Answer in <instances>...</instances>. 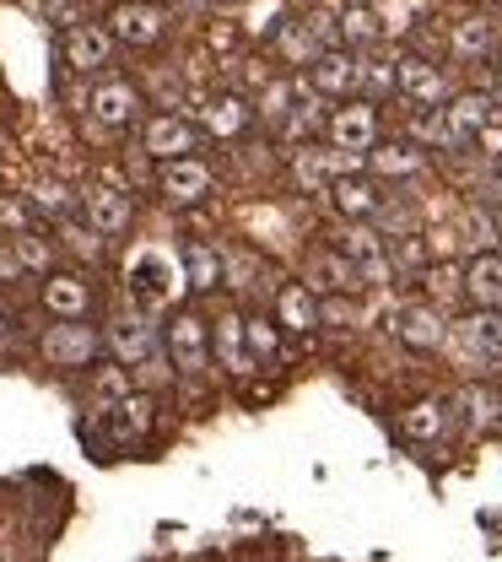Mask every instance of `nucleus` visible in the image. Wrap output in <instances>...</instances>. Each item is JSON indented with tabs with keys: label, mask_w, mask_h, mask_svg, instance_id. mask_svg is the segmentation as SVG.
Masks as SVG:
<instances>
[{
	"label": "nucleus",
	"mask_w": 502,
	"mask_h": 562,
	"mask_svg": "<svg viewBox=\"0 0 502 562\" xmlns=\"http://www.w3.org/2000/svg\"><path fill=\"white\" fill-rule=\"evenodd\" d=\"M395 336L411 351H437L448 341V319H443V308H432V303H411V308L395 314Z\"/></svg>",
	"instance_id": "14"
},
{
	"label": "nucleus",
	"mask_w": 502,
	"mask_h": 562,
	"mask_svg": "<svg viewBox=\"0 0 502 562\" xmlns=\"http://www.w3.org/2000/svg\"><path fill=\"white\" fill-rule=\"evenodd\" d=\"M297 98H303L297 81H265V92L254 98V120H260V125H287V114L297 109Z\"/></svg>",
	"instance_id": "29"
},
{
	"label": "nucleus",
	"mask_w": 502,
	"mask_h": 562,
	"mask_svg": "<svg viewBox=\"0 0 502 562\" xmlns=\"http://www.w3.org/2000/svg\"><path fill=\"white\" fill-rule=\"evenodd\" d=\"M335 33H341V27H330L324 16H287L282 33H276V55H282L287 66H313L324 49H335V44H330Z\"/></svg>",
	"instance_id": "4"
},
{
	"label": "nucleus",
	"mask_w": 502,
	"mask_h": 562,
	"mask_svg": "<svg viewBox=\"0 0 502 562\" xmlns=\"http://www.w3.org/2000/svg\"><path fill=\"white\" fill-rule=\"evenodd\" d=\"M114 412V438L125 443V438H146V427H151V401L146 395H125L119 406H109Z\"/></svg>",
	"instance_id": "33"
},
{
	"label": "nucleus",
	"mask_w": 502,
	"mask_h": 562,
	"mask_svg": "<svg viewBox=\"0 0 502 562\" xmlns=\"http://www.w3.org/2000/svg\"><path fill=\"white\" fill-rule=\"evenodd\" d=\"M125 281H130V297H136L141 308H168V303L190 286L184 260H173V255H162V249H130Z\"/></svg>",
	"instance_id": "1"
},
{
	"label": "nucleus",
	"mask_w": 502,
	"mask_h": 562,
	"mask_svg": "<svg viewBox=\"0 0 502 562\" xmlns=\"http://www.w3.org/2000/svg\"><path fill=\"white\" fill-rule=\"evenodd\" d=\"M367 168L378 179H411V173H422V151L411 140H384V146L367 151Z\"/></svg>",
	"instance_id": "27"
},
{
	"label": "nucleus",
	"mask_w": 502,
	"mask_h": 562,
	"mask_svg": "<svg viewBox=\"0 0 502 562\" xmlns=\"http://www.w3.org/2000/svg\"><path fill=\"white\" fill-rule=\"evenodd\" d=\"M465 297L476 308H502V255L481 249L470 266H465Z\"/></svg>",
	"instance_id": "25"
},
{
	"label": "nucleus",
	"mask_w": 502,
	"mask_h": 562,
	"mask_svg": "<svg viewBox=\"0 0 502 562\" xmlns=\"http://www.w3.org/2000/svg\"><path fill=\"white\" fill-rule=\"evenodd\" d=\"M308 87L319 98H352L362 87V60L352 49H324L313 66H308Z\"/></svg>",
	"instance_id": "13"
},
{
	"label": "nucleus",
	"mask_w": 502,
	"mask_h": 562,
	"mask_svg": "<svg viewBox=\"0 0 502 562\" xmlns=\"http://www.w3.org/2000/svg\"><path fill=\"white\" fill-rule=\"evenodd\" d=\"M11 249H16L22 271H49V266H55V244H49L44 233H16Z\"/></svg>",
	"instance_id": "37"
},
{
	"label": "nucleus",
	"mask_w": 502,
	"mask_h": 562,
	"mask_svg": "<svg viewBox=\"0 0 502 562\" xmlns=\"http://www.w3.org/2000/svg\"><path fill=\"white\" fill-rule=\"evenodd\" d=\"M448 341L465 351L476 368L481 362H502V314L498 308H470L465 319L448 325Z\"/></svg>",
	"instance_id": "3"
},
{
	"label": "nucleus",
	"mask_w": 502,
	"mask_h": 562,
	"mask_svg": "<svg viewBox=\"0 0 502 562\" xmlns=\"http://www.w3.org/2000/svg\"><path fill=\"white\" fill-rule=\"evenodd\" d=\"M33 206L44 211V216H60V222H66V216L76 211V195L60 184V179H49V184H38V190H33Z\"/></svg>",
	"instance_id": "38"
},
{
	"label": "nucleus",
	"mask_w": 502,
	"mask_h": 562,
	"mask_svg": "<svg viewBox=\"0 0 502 562\" xmlns=\"http://www.w3.org/2000/svg\"><path fill=\"white\" fill-rule=\"evenodd\" d=\"M249 351H254V362H271L282 351V336L271 319H249Z\"/></svg>",
	"instance_id": "39"
},
{
	"label": "nucleus",
	"mask_w": 502,
	"mask_h": 562,
	"mask_svg": "<svg viewBox=\"0 0 502 562\" xmlns=\"http://www.w3.org/2000/svg\"><path fill=\"white\" fill-rule=\"evenodd\" d=\"M319 125H330V120L319 114V98H313V87H308V92L297 98V109H292V114H287V125H282V136H287V140H303V136H313Z\"/></svg>",
	"instance_id": "36"
},
{
	"label": "nucleus",
	"mask_w": 502,
	"mask_h": 562,
	"mask_svg": "<svg viewBox=\"0 0 502 562\" xmlns=\"http://www.w3.org/2000/svg\"><path fill=\"white\" fill-rule=\"evenodd\" d=\"M400 92L417 103V109H437L443 98H448V81H443V70L432 66V60H400Z\"/></svg>",
	"instance_id": "24"
},
{
	"label": "nucleus",
	"mask_w": 502,
	"mask_h": 562,
	"mask_svg": "<svg viewBox=\"0 0 502 562\" xmlns=\"http://www.w3.org/2000/svg\"><path fill=\"white\" fill-rule=\"evenodd\" d=\"M335 249H341V255H346V260L357 266L367 286H378V281L395 277V260H389L384 238H378V233H373L367 222H346V227H341V238H335Z\"/></svg>",
	"instance_id": "5"
},
{
	"label": "nucleus",
	"mask_w": 502,
	"mask_h": 562,
	"mask_svg": "<svg viewBox=\"0 0 502 562\" xmlns=\"http://www.w3.org/2000/svg\"><path fill=\"white\" fill-rule=\"evenodd\" d=\"M411 136L427 140V146H443V151H465L459 136H454V125H448V114L443 109H417V120H411Z\"/></svg>",
	"instance_id": "32"
},
{
	"label": "nucleus",
	"mask_w": 502,
	"mask_h": 562,
	"mask_svg": "<svg viewBox=\"0 0 502 562\" xmlns=\"http://www.w3.org/2000/svg\"><path fill=\"white\" fill-rule=\"evenodd\" d=\"M324 136H330V146H341V151H352V157H367V151L378 146V109H373L367 98L341 103V109L330 114Z\"/></svg>",
	"instance_id": "6"
},
{
	"label": "nucleus",
	"mask_w": 502,
	"mask_h": 562,
	"mask_svg": "<svg viewBox=\"0 0 502 562\" xmlns=\"http://www.w3.org/2000/svg\"><path fill=\"white\" fill-rule=\"evenodd\" d=\"M38 351H44L49 368H92L98 330H87L81 319H60V325H49V330L38 336Z\"/></svg>",
	"instance_id": "7"
},
{
	"label": "nucleus",
	"mask_w": 502,
	"mask_h": 562,
	"mask_svg": "<svg viewBox=\"0 0 502 562\" xmlns=\"http://www.w3.org/2000/svg\"><path fill=\"white\" fill-rule=\"evenodd\" d=\"M81 211H87V227H98L103 238H119V233H130V222H136V201H130L125 190H87V195H81Z\"/></svg>",
	"instance_id": "15"
},
{
	"label": "nucleus",
	"mask_w": 502,
	"mask_h": 562,
	"mask_svg": "<svg viewBox=\"0 0 502 562\" xmlns=\"http://www.w3.org/2000/svg\"><path fill=\"white\" fill-rule=\"evenodd\" d=\"M389 260H395V271H422V266H427V249H422L417 233H406V238H395Z\"/></svg>",
	"instance_id": "41"
},
{
	"label": "nucleus",
	"mask_w": 502,
	"mask_h": 562,
	"mask_svg": "<svg viewBox=\"0 0 502 562\" xmlns=\"http://www.w3.org/2000/svg\"><path fill=\"white\" fill-rule=\"evenodd\" d=\"M459 412H465V422L481 432V427H492V422L502 417V395H498V390H481V384H476V390H465V395H459Z\"/></svg>",
	"instance_id": "35"
},
{
	"label": "nucleus",
	"mask_w": 502,
	"mask_h": 562,
	"mask_svg": "<svg viewBox=\"0 0 502 562\" xmlns=\"http://www.w3.org/2000/svg\"><path fill=\"white\" fill-rule=\"evenodd\" d=\"M212 347H216V362H221L232 379H243V373L254 368V351H249V319H238V314H221V319H216Z\"/></svg>",
	"instance_id": "22"
},
{
	"label": "nucleus",
	"mask_w": 502,
	"mask_h": 562,
	"mask_svg": "<svg viewBox=\"0 0 502 562\" xmlns=\"http://www.w3.org/2000/svg\"><path fill=\"white\" fill-rule=\"evenodd\" d=\"M276 325H282V330H297V336H308L313 325H324L319 292H313L308 281H287V286L276 292Z\"/></svg>",
	"instance_id": "18"
},
{
	"label": "nucleus",
	"mask_w": 502,
	"mask_h": 562,
	"mask_svg": "<svg viewBox=\"0 0 502 562\" xmlns=\"http://www.w3.org/2000/svg\"><path fill=\"white\" fill-rule=\"evenodd\" d=\"M157 190H162L168 206H201L212 195V168L201 157H173V162H162Z\"/></svg>",
	"instance_id": "11"
},
{
	"label": "nucleus",
	"mask_w": 502,
	"mask_h": 562,
	"mask_svg": "<svg viewBox=\"0 0 502 562\" xmlns=\"http://www.w3.org/2000/svg\"><path fill=\"white\" fill-rule=\"evenodd\" d=\"M5 325H11V319H5V308H0V336H5Z\"/></svg>",
	"instance_id": "44"
},
{
	"label": "nucleus",
	"mask_w": 502,
	"mask_h": 562,
	"mask_svg": "<svg viewBox=\"0 0 502 562\" xmlns=\"http://www.w3.org/2000/svg\"><path fill=\"white\" fill-rule=\"evenodd\" d=\"M303 281H308L319 297H330V292H357V286H367V281H362V271L352 266V260H346V255H341V249H313V255H308V277H303Z\"/></svg>",
	"instance_id": "16"
},
{
	"label": "nucleus",
	"mask_w": 502,
	"mask_h": 562,
	"mask_svg": "<svg viewBox=\"0 0 502 562\" xmlns=\"http://www.w3.org/2000/svg\"><path fill=\"white\" fill-rule=\"evenodd\" d=\"M141 146H146V157H157V162L195 157L201 131H195L190 120H179V114H151V120H146V131H141Z\"/></svg>",
	"instance_id": "12"
},
{
	"label": "nucleus",
	"mask_w": 502,
	"mask_h": 562,
	"mask_svg": "<svg viewBox=\"0 0 502 562\" xmlns=\"http://www.w3.org/2000/svg\"><path fill=\"white\" fill-rule=\"evenodd\" d=\"M109 33L125 44V49H151L162 33H168V11L157 0H119L109 11Z\"/></svg>",
	"instance_id": "2"
},
{
	"label": "nucleus",
	"mask_w": 502,
	"mask_h": 562,
	"mask_svg": "<svg viewBox=\"0 0 502 562\" xmlns=\"http://www.w3.org/2000/svg\"><path fill=\"white\" fill-rule=\"evenodd\" d=\"M0 277H22V260H16V249H11V255H0Z\"/></svg>",
	"instance_id": "43"
},
{
	"label": "nucleus",
	"mask_w": 502,
	"mask_h": 562,
	"mask_svg": "<svg viewBox=\"0 0 502 562\" xmlns=\"http://www.w3.org/2000/svg\"><path fill=\"white\" fill-rule=\"evenodd\" d=\"M443 114H448V125H454L459 146H470V140L498 120V98H487V92H459V98H448Z\"/></svg>",
	"instance_id": "21"
},
{
	"label": "nucleus",
	"mask_w": 502,
	"mask_h": 562,
	"mask_svg": "<svg viewBox=\"0 0 502 562\" xmlns=\"http://www.w3.org/2000/svg\"><path fill=\"white\" fill-rule=\"evenodd\" d=\"M109 351L125 362V368H141L157 357V330L146 325L141 314H119L114 325H109Z\"/></svg>",
	"instance_id": "17"
},
{
	"label": "nucleus",
	"mask_w": 502,
	"mask_h": 562,
	"mask_svg": "<svg viewBox=\"0 0 502 562\" xmlns=\"http://www.w3.org/2000/svg\"><path fill=\"white\" fill-rule=\"evenodd\" d=\"M168 362H173V373H190V379H201V373L212 368V336H206V319L179 314V319L168 325Z\"/></svg>",
	"instance_id": "8"
},
{
	"label": "nucleus",
	"mask_w": 502,
	"mask_h": 562,
	"mask_svg": "<svg viewBox=\"0 0 502 562\" xmlns=\"http://www.w3.org/2000/svg\"><path fill=\"white\" fill-rule=\"evenodd\" d=\"M335 27H341V38H346V44H378V38H384L378 11H373V5H362V0H352V5L341 11V22H335Z\"/></svg>",
	"instance_id": "30"
},
{
	"label": "nucleus",
	"mask_w": 502,
	"mask_h": 562,
	"mask_svg": "<svg viewBox=\"0 0 502 562\" xmlns=\"http://www.w3.org/2000/svg\"><path fill=\"white\" fill-rule=\"evenodd\" d=\"M87 109H92V120H98V125L125 131V125H136V120H141V87H136V81H125V76H103V81L92 87Z\"/></svg>",
	"instance_id": "10"
},
{
	"label": "nucleus",
	"mask_w": 502,
	"mask_h": 562,
	"mask_svg": "<svg viewBox=\"0 0 502 562\" xmlns=\"http://www.w3.org/2000/svg\"><path fill=\"white\" fill-rule=\"evenodd\" d=\"M498 92H502V60H498Z\"/></svg>",
	"instance_id": "45"
},
{
	"label": "nucleus",
	"mask_w": 502,
	"mask_h": 562,
	"mask_svg": "<svg viewBox=\"0 0 502 562\" xmlns=\"http://www.w3.org/2000/svg\"><path fill=\"white\" fill-rule=\"evenodd\" d=\"M400 427L417 438V443H427V438H443V427H448V406L443 401H417L406 417H400Z\"/></svg>",
	"instance_id": "31"
},
{
	"label": "nucleus",
	"mask_w": 502,
	"mask_h": 562,
	"mask_svg": "<svg viewBox=\"0 0 502 562\" xmlns=\"http://www.w3.org/2000/svg\"><path fill=\"white\" fill-rule=\"evenodd\" d=\"M179 260H184V277H190V292H216V286H221V271H227L221 249H212V244H201V238H190V244L179 249Z\"/></svg>",
	"instance_id": "26"
},
{
	"label": "nucleus",
	"mask_w": 502,
	"mask_h": 562,
	"mask_svg": "<svg viewBox=\"0 0 502 562\" xmlns=\"http://www.w3.org/2000/svg\"><path fill=\"white\" fill-rule=\"evenodd\" d=\"M362 87H367L373 98H384V92H400V60H395V66H384V60L362 66Z\"/></svg>",
	"instance_id": "40"
},
{
	"label": "nucleus",
	"mask_w": 502,
	"mask_h": 562,
	"mask_svg": "<svg viewBox=\"0 0 502 562\" xmlns=\"http://www.w3.org/2000/svg\"><path fill=\"white\" fill-rule=\"evenodd\" d=\"M60 49H66V66L81 70V76H92V70H103L109 60H114L119 38L109 33V22H71Z\"/></svg>",
	"instance_id": "9"
},
{
	"label": "nucleus",
	"mask_w": 502,
	"mask_h": 562,
	"mask_svg": "<svg viewBox=\"0 0 502 562\" xmlns=\"http://www.w3.org/2000/svg\"><path fill=\"white\" fill-rule=\"evenodd\" d=\"M130 384H136V368H125L119 357L92 373V390H98V401H109V406H119V401L130 395Z\"/></svg>",
	"instance_id": "34"
},
{
	"label": "nucleus",
	"mask_w": 502,
	"mask_h": 562,
	"mask_svg": "<svg viewBox=\"0 0 502 562\" xmlns=\"http://www.w3.org/2000/svg\"><path fill=\"white\" fill-rule=\"evenodd\" d=\"M427 281H432V292H437V297L465 292V277H459V271H448V266H443V271H427Z\"/></svg>",
	"instance_id": "42"
},
{
	"label": "nucleus",
	"mask_w": 502,
	"mask_h": 562,
	"mask_svg": "<svg viewBox=\"0 0 502 562\" xmlns=\"http://www.w3.org/2000/svg\"><path fill=\"white\" fill-rule=\"evenodd\" d=\"M448 49H454V60L481 66V60H492V55H498V27H492L487 16H459V22H454V33H448Z\"/></svg>",
	"instance_id": "23"
},
{
	"label": "nucleus",
	"mask_w": 502,
	"mask_h": 562,
	"mask_svg": "<svg viewBox=\"0 0 502 562\" xmlns=\"http://www.w3.org/2000/svg\"><path fill=\"white\" fill-rule=\"evenodd\" d=\"M44 308H49L55 319H87V308H92V286H87V277H76V271H49V277H44Z\"/></svg>",
	"instance_id": "19"
},
{
	"label": "nucleus",
	"mask_w": 502,
	"mask_h": 562,
	"mask_svg": "<svg viewBox=\"0 0 502 562\" xmlns=\"http://www.w3.org/2000/svg\"><path fill=\"white\" fill-rule=\"evenodd\" d=\"M249 120H254V109L243 103V98H216L212 109H206V136H216V140H232V136H243L249 131Z\"/></svg>",
	"instance_id": "28"
},
{
	"label": "nucleus",
	"mask_w": 502,
	"mask_h": 562,
	"mask_svg": "<svg viewBox=\"0 0 502 562\" xmlns=\"http://www.w3.org/2000/svg\"><path fill=\"white\" fill-rule=\"evenodd\" d=\"M330 206L341 211L346 222H367V216H378V211H384V195H378V184H373V179H362V173H341V179L330 184Z\"/></svg>",
	"instance_id": "20"
}]
</instances>
